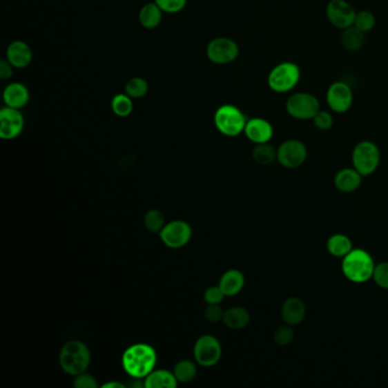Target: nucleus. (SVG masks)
Segmentation results:
<instances>
[{"instance_id":"nucleus-1","label":"nucleus","mask_w":388,"mask_h":388,"mask_svg":"<svg viewBox=\"0 0 388 388\" xmlns=\"http://www.w3.org/2000/svg\"><path fill=\"white\" fill-rule=\"evenodd\" d=\"M122 368L131 378L145 379L155 369L157 353L148 344L137 343L123 352Z\"/></svg>"},{"instance_id":"nucleus-2","label":"nucleus","mask_w":388,"mask_h":388,"mask_svg":"<svg viewBox=\"0 0 388 388\" xmlns=\"http://www.w3.org/2000/svg\"><path fill=\"white\" fill-rule=\"evenodd\" d=\"M375 266L371 254L362 249H353L342 261L344 277L353 284H365L371 280Z\"/></svg>"},{"instance_id":"nucleus-3","label":"nucleus","mask_w":388,"mask_h":388,"mask_svg":"<svg viewBox=\"0 0 388 388\" xmlns=\"http://www.w3.org/2000/svg\"><path fill=\"white\" fill-rule=\"evenodd\" d=\"M59 360L61 370L75 377L90 366L91 353L81 340H70L61 347Z\"/></svg>"},{"instance_id":"nucleus-4","label":"nucleus","mask_w":388,"mask_h":388,"mask_svg":"<svg viewBox=\"0 0 388 388\" xmlns=\"http://www.w3.org/2000/svg\"><path fill=\"white\" fill-rule=\"evenodd\" d=\"M246 123L247 119L243 110L231 104L222 105L214 113V126L224 136H240L244 133Z\"/></svg>"},{"instance_id":"nucleus-5","label":"nucleus","mask_w":388,"mask_h":388,"mask_svg":"<svg viewBox=\"0 0 388 388\" xmlns=\"http://www.w3.org/2000/svg\"><path fill=\"white\" fill-rule=\"evenodd\" d=\"M301 79V70L296 63L282 61L275 65L268 75V86L277 94L293 90Z\"/></svg>"},{"instance_id":"nucleus-6","label":"nucleus","mask_w":388,"mask_h":388,"mask_svg":"<svg viewBox=\"0 0 388 388\" xmlns=\"http://www.w3.org/2000/svg\"><path fill=\"white\" fill-rule=\"evenodd\" d=\"M353 168L362 177L374 175L380 163V151L378 146L370 140H362L356 144L352 152Z\"/></svg>"},{"instance_id":"nucleus-7","label":"nucleus","mask_w":388,"mask_h":388,"mask_svg":"<svg viewBox=\"0 0 388 388\" xmlns=\"http://www.w3.org/2000/svg\"><path fill=\"white\" fill-rule=\"evenodd\" d=\"M321 110L320 101L310 93H295L286 101V110L289 117L296 120H312Z\"/></svg>"},{"instance_id":"nucleus-8","label":"nucleus","mask_w":388,"mask_h":388,"mask_svg":"<svg viewBox=\"0 0 388 388\" xmlns=\"http://www.w3.org/2000/svg\"><path fill=\"white\" fill-rule=\"evenodd\" d=\"M222 356L220 340L212 335H203L194 345V359L197 365L210 368L219 363Z\"/></svg>"},{"instance_id":"nucleus-9","label":"nucleus","mask_w":388,"mask_h":388,"mask_svg":"<svg viewBox=\"0 0 388 388\" xmlns=\"http://www.w3.org/2000/svg\"><path fill=\"white\" fill-rule=\"evenodd\" d=\"M307 159V146L301 140H285L277 148V161L285 168L293 170L300 168L304 164Z\"/></svg>"},{"instance_id":"nucleus-10","label":"nucleus","mask_w":388,"mask_h":388,"mask_svg":"<svg viewBox=\"0 0 388 388\" xmlns=\"http://www.w3.org/2000/svg\"><path fill=\"white\" fill-rule=\"evenodd\" d=\"M207 59L217 65H226L236 61L240 56V47L230 38L220 37L211 40L206 47Z\"/></svg>"},{"instance_id":"nucleus-11","label":"nucleus","mask_w":388,"mask_h":388,"mask_svg":"<svg viewBox=\"0 0 388 388\" xmlns=\"http://www.w3.org/2000/svg\"><path fill=\"white\" fill-rule=\"evenodd\" d=\"M159 235L165 246L170 249H178L191 242L193 229L191 224L186 221L175 220L165 224Z\"/></svg>"},{"instance_id":"nucleus-12","label":"nucleus","mask_w":388,"mask_h":388,"mask_svg":"<svg viewBox=\"0 0 388 388\" xmlns=\"http://www.w3.org/2000/svg\"><path fill=\"white\" fill-rule=\"evenodd\" d=\"M353 91L347 82L335 81L330 84L326 94L328 107L333 113H347L353 105Z\"/></svg>"},{"instance_id":"nucleus-13","label":"nucleus","mask_w":388,"mask_h":388,"mask_svg":"<svg viewBox=\"0 0 388 388\" xmlns=\"http://www.w3.org/2000/svg\"><path fill=\"white\" fill-rule=\"evenodd\" d=\"M356 12L347 0H330L326 7V17L336 29H347L354 24Z\"/></svg>"},{"instance_id":"nucleus-14","label":"nucleus","mask_w":388,"mask_h":388,"mask_svg":"<svg viewBox=\"0 0 388 388\" xmlns=\"http://www.w3.org/2000/svg\"><path fill=\"white\" fill-rule=\"evenodd\" d=\"M24 129V117L20 110L5 106L0 110V137L3 140H13Z\"/></svg>"},{"instance_id":"nucleus-15","label":"nucleus","mask_w":388,"mask_h":388,"mask_svg":"<svg viewBox=\"0 0 388 388\" xmlns=\"http://www.w3.org/2000/svg\"><path fill=\"white\" fill-rule=\"evenodd\" d=\"M244 133L246 138L255 145L270 143L273 137V126L263 117H252L247 120Z\"/></svg>"},{"instance_id":"nucleus-16","label":"nucleus","mask_w":388,"mask_h":388,"mask_svg":"<svg viewBox=\"0 0 388 388\" xmlns=\"http://www.w3.org/2000/svg\"><path fill=\"white\" fill-rule=\"evenodd\" d=\"M305 316H307V305L301 298L293 296L284 302L282 307L284 324L295 327L304 321Z\"/></svg>"},{"instance_id":"nucleus-17","label":"nucleus","mask_w":388,"mask_h":388,"mask_svg":"<svg viewBox=\"0 0 388 388\" xmlns=\"http://www.w3.org/2000/svg\"><path fill=\"white\" fill-rule=\"evenodd\" d=\"M3 101L5 106L21 110L29 103V89L26 84H21V82H12V84H7L3 89Z\"/></svg>"},{"instance_id":"nucleus-18","label":"nucleus","mask_w":388,"mask_h":388,"mask_svg":"<svg viewBox=\"0 0 388 388\" xmlns=\"http://www.w3.org/2000/svg\"><path fill=\"white\" fill-rule=\"evenodd\" d=\"M32 50L26 42L17 40L6 49V59L15 68H26L32 61Z\"/></svg>"},{"instance_id":"nucleus-19","label":"nucleus","mask_w":388,"mask_h":388,"mask_svg":"<svg viewBox=\"0 0 388 388\" xmlns=\"http://www.w3.org/2000/svg\"><path fill=\"white\" fill-rule=\"evenodd\" d=\"M362 175L354 168H344L337 172L333 178V184L337 191L344 194H349L358 191L362 184Z\"/></svg>"},{"instance_id":"nucleus-20","label":"nucleus","mask_w":388,"mask_h":388,"mask_svg":"<svg viewBox=\"0 0 388 388\" xmlns=\"http://www.w3.org/2000/svg\"><path fill=\"white\" fill-rule=\"evenodd\" d=\"M219 286L228 298L240 294L245 286V277L243 272L237 269H230L221 277Z\"/></svg>"},{"instance_id":"nucleus-21","label":"nucleus","mask_w":388,"mask_h":388,"mask_svg":"<svg viewBox=\"0 0 388 388\" xmlns=\"http://www.w3.org/2000/svg\"><path fill=\"white\" fill-rule=\"evenodd\" d=\"M146 388H177L179 382L173 371L166 369H154L145 379Z\"/></svg>"},{"instance_id":"nucleus-22","label":"nucleus","mask_w":388,"mask_h":388,"mask_svg":"<svg viewBox=\"0 0 388 388\" xmlns=\"http://www.w3.org/2000/svg\"><path fill=\"white\" fill-rule=\"evenodd\" d=\"M224 326L230 329L240 330L247 327L251 321V316L245 307H233L224 311Z\"/></svg>"},{"instance_id":"nucleus-23","label":"nucleus","mask_w":388,"mask_h":388,"mask_svg":"<svg viewBox=\"0 0 388 388\" xmlns=\"http://www.w3.org/2000/svg\"><path fill=\"white\" fill-rule=\"evenodd\" d=\"M326 246L330 255L338 259H343L354 249L352 240L344 233H335L333 236H330Z\"/></svg>"},{"instance_id":"nucleus-24","label":"nucleus","mask_w":388,"mask_h":388,"mask_svg":"<svg viewBox=\"0 0 388 388\" xmlns=\"http://www.w3.org/2000/svg\"><path fill=\"white\" fill-rule=\"evenodd\" d=\"M163 13L164 12L157 6L155 1L146 3L139 12L140 24L145 29H155L162 22Z\"/></svg>"},{"instance_id":"nucleus-25","label":"nucleus","mask_w":388,"mask_h":388,"mask_svg":"<svg viewBox=\"0 0 388 388\" xmlns=\"http://www.w3.org/2000/svg\"><path fill=\"white\" fill-rule=\"evenodd\" d=\"M365 40H366V33L362 32L361 30L354 26L343 30L342 37H340L342 46L349 52H356L362 48Z\"/></svg>"},{"instance_id":"nucleus-26","label":"nucleus","mask_w":388,"mask_h":388,"mask_svg":"<svg viewBox=\"0 0 388 388\" xmlns=\"http://www.w3.org/2000/svg\"><path fill=\"white\" fill-rule=\"evenodd\" d=\"M175 378L182 384H188L196 378L197 376V367L191 360H180L175 363L173 369Z\"/></svg>"},{"instance_id":"nucleus-27","label":"nucleus","mask_w":388,"mask_h":388,"mask_svg":"<svg viewBox=\"0 0 388 388\" xmlns=\"http://www.w3.org/2000/svg\"><path fill=\"white\" fill-rule=\"evenodd\" d=\"M253 159L260 165H270L277 161V149L271 144H258L253 149Z\"/></svg>"},{"instance_id":"nucleus-28","label":"nucleus","mask_w":388,"mask_h":388,"mask_svg":"<svg viewBox=\"0 0 388 388\" xmlns=\"http://www.w3.org/2000/svg\"><path fill=\"white\" fill-rule=\"evenodd\" d=\"M110 106H112V110H113V113L117 117H129L133 110V98L129 97L126 93L124 94L115 95L113 99H112Z\"/></svg>"},{"instance_id":"nucleus-29","label":"nucleus","mask_w":388,"mask_h":388,"mask_svg":"<svg viewBox=\"0 0 388 388\" xmlns=\"http://www.w3.org/2000/svg\"><path fill=\"white\" fill-rule=\"evenodd\" d=\"M124 93L131 98H143L148 93V82L140 77H135L126 82Z\"/></svg>"},{"instance_id":"nucleus-30","label":"nucleus","mask_w":388,"mask_h":388,"mask_svg":"<svg viewBox=\"0 0 388 388\" xmlns=\"http://www.w3.org/2000/svg\"><path fill=\"white\" fill-rule=\"evenodd\" d=\"M165 224L164 214L159 210H149L144 217V226L149 233H161Z\"/></svg>"},{"instance_id":"nucleus-31","label":"nucleus","mask_w":388,"mask_h":388,"mask_svg":"<svg viewBox=\"0 0 388 388\" xmlns=\"http://www.w3.org/2000/svg\"><path fill=\"white\" fill-rule=\"evenodd\" d=\"M358 29L361 30L362 32L368 33L374 30L376 26V17L370 10H360L356 12V20L354 24Z\"/></svg>"},{"instance_id":"nucleus-32","label":"nucleus","mask_w":388,"mask_h":388,"mask_svg":"<svg viewBox=\"0 0 388 388\" xmlns=\"http://www.w3.org/2000/svg\"><path fill=\"white\" fill-rule=\"evenodd\" d=\"M294 340V330L293 326L284 324L279 326L273 333V340L279 347H287Z\"/></svg>"},{"instance_id":"nucleus-33","label":"nucleus","mask_w":388,"mask_h":388,"mask_svg":"<svg viewBox=\"0 0 388 388\" xmlns=\"http://www.w3.org/2000/svg\"><path fill=\"white\" fill-rule=\"evenodd\" d=\"M372 280L379 288L388 291V262H380L376 264Z\"/></svg>"},{"instance_id":"nucleus-34","label":"nucleus","mask_w":388,"mask_h":388,"mask_svg":"<svg viewBox=\"0 0 388 388\" xmlns=\"http://www.w3.org/2000/svg\"><path fill=\"white\" fill-rule=\"evenodd\" d=\"M313 124L318 130L321 131H328L333 126V114L328 110H320L316 114V117L312 119Z\"/></svg>"},{"instance_id":"nucleus-35","label":"nucleus","mask_w":388,"mask_h":388,"mask_svg":"<svg viewBox=\"0 0 388 388\" xmlns=\"http://www.w3.org/2000/svg\"><path fill=\"white\" fill-rule=\"evenodd\" d=\"M157 6L168 14L180 13L187 5V0H155Z\"/></svg>"},{"instance_id":"nucleus-36","label":"nucleus","mask_w":388,"mask_h":388,"mask_svg":"<svg viewBox=\"0 0 388 388\" xmlns=\"http://www.w3.org/2000/svg\"><path fill=\"white\" fill-rule=\"evenodd\" d=\"M226 298L220 286H212L207 288L204 293V301L206 304H221Z\"/></svg>"},{"instance_id":"nucleus-37","label":"nucleus","mask_w":388,"mask_h":388,"mask_svg":"<svg viewBox=\"0 0 388 388\" xmlns=\"http://www.w3.org/2000/svg\"><path fill=\"white\" fill-rule=\"evenodd\" d=\"M73 386L75 388H97L98 382L94 376L82 372L80 375L75 376Z\"/></svg>"},{"instance_id":"nucleus-38","label":"nucleus","mask_w":388,"mask_h":388,"mask_svg":"<svg viewBox=\"0 0 388 388\" xmlns=\"http://www.w3.org/2000/svg\"><path fill=\"white\" fill-rule=\"evenodd\" d=\"M224 311L220 304H207L206 309L204 311V316L207 321L210 322H219L224 319Z\"/></svg>"},{"instance_id":"nucleus-39","label":"nucleus","mask_w":388,"mask_h":388,"mask_svg":"<svg viewBox=\"0 0 388 388\" xmlns=\"http://www.w3.org/2000/svg\"><path fill=\"white\" fill-rule=\"evenodd\" d=\"M13 75V66L6 59L0 61V79L1 80H8Z\"/></svg>"},{"instance_id":"nucleus-40","label":"nucleus","mask_w":388,"mask_h":388,"mask_svg":"<svg viewBox=\"0 0 388 388\" xmlns=\"http://www.w3.org/2000/svg\"><path fill=\"white\" fill-rule=\"evenodd\" d=\"M103 388H124L126 386L119 382H108L101 386Z\"/></svg>"}]
</instances>
